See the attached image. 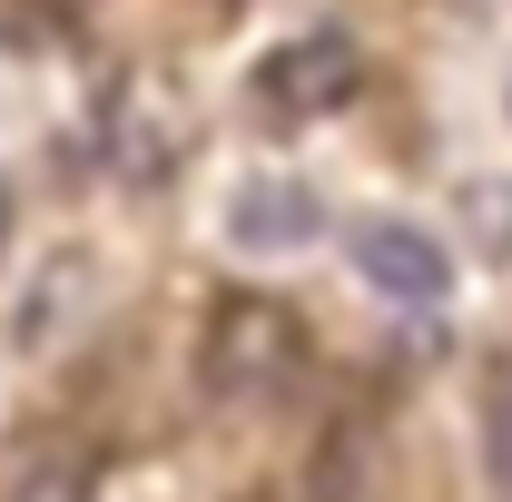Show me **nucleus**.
<instances>
[{
  "instance_id": "20e7f679",
  "label": "nucleus",
  "mask_w": 512,
  "mask_h": 502,
  "mask_svg": "<svg viewBox=\"0 0 512 502\" xmlns=\"http://www.w3.org/2000/svg\"><path fill=\"white\" fill-rule=\"evenodd\" d=\"M99 493V453L79 434H20L0 453V502H89Z\"/></svg>"
},
{
  "instance_id": "f257e3e1",
  "label": "nucleus",
  "mask_w": 512,
  "mask_h": 502,
  "mask_svg": "<svg viewBox=\"0 0 512 502\" xmlns=\"http://www.w3.org/2000/svg\"><path fill=\"white\" fill-rule=\"evenodd\" d=\"M306 365V315L276 296H217L197 325V394L207 404H276Z\"/></svg>"
},
{
  "instance_id": "423d86ee",
  "label": "nucleus",
  "mask_w": 512,
  "mask_h": 502,
  "mask_svg": "<svg viewBox=\"0 0 512 502\" xmlns=\"http://www.w3.org/2000/svg\"><path fill=\"white\" fill-rule=\"evenodd\" d=\"M483 473H493V502H512V355L483 375Z\"/></svg>"
},
{
  "instance_id": "39448f33",
  "label": "nucleus",
  "mask_w": 512,
  "mask_h": 502,
  "mask_svg": "<svg viewBox=\"0 0 512 502\" xmlns=\"http://www.w3.org/2000/svg\"><path fill=\"white\" fill-rule=\"evenodd\" d=\"M237 247H306L316 237V197L296 188V178H256V188H237Z\"/></svg>"
},
{
  "instance_id": "7ed1b4c3",
  "label": "nucleus",
  "mask_w": 512,
  "mask_h": 502,
  "mask_svg": "<svg viewBox=\"0 0 512 502\" xmlns=\"http://www.w3.org/2000/svg\"><path fill=\"white\" fill-rule=\"evenodd\" d=\"M355 276L375 286V296H404V306H434L453 286V256L444 237H424V227H404V217H384V227H355Z\"/></svg>"
},
{
  "instance_id": "6e6552de",
  "label": "nucleus",
  "mask_w": 512,
  "mask_h": 502,
  "mask_svg": "<svg viewBox=\"0 0 512 502\" xmlns=\"http://www.w3.org/2000/svg\"><path fill=\"white\" fill-rule=\"evenodd\" d=\"M0 247H10V178H0Z\"/></svg>"
},
{
  "instance_id": "0eeeda50",
  "label": "nucleus",
  "mask_w": 512,
  "mask_h": 502,
  "mask_svg": "<svg viewBox=\"0 0 512 502\" xmlns=\"http://www.w3.org/2000/svg\"><path fill=\"white\" fill-rule=\"evenodd\" d=\"M463 227L483 237V256L512 266V188H463Z\"/></svg>"
},
{
  "instance_id": "f03ea898",
  "label": "nucleus",
  "mask_w": 512,
  "mask_h": 502,
  "mask_svg": "<svg viewBox=\"0 0 512 502\" xmlns=\"http://www.w3.org/2000/svg\"><path fill=\"white\" fill-rule=\"evenodd\" d=\"M355 89H365L355 30H296L286 50H266V69H256V99H266L276 119H335Z\"/></svg>"
}]
</instances>
